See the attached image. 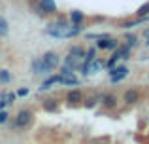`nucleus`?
Listing matches in <instances>:
<instances>
[{
    "mask_svg": "<svg viewBox=\"0 0 149 144\" xmlns=\"http://www.w3.org/2000/svg\"><path fill=\"white\" fill-rule=\"evenodd\" d=\"M45 32H47L49 36H53V38H72V36H76V34L81 32V27L74 25V23L68 25V23H64V21H58V23L47 25Z\"/></svg>",
    "mask_w": 149,
    "mask_h": 144,
    "instance_id": "1",
    "label": "nucleus"
},
{
    "mask_svg": "<svg viewBox=\"0 0 149 144\" xmlns=\"http://www.w3.org/2000/svg\"><path fill=\"white\" fill-rule=\"evenodd\" d=\"M30 122H32V112L30 110H21L17 114V118H15V127H17V129H25Z\"/></svg>",
    "mask_w": 149,
    "mask_h": 144,
    "instance_id": "2",
    "label": "nucleus"
},
{
    "mask_svg": "<svg viewBox=\"0 0 149 144\" xmlns=\"http://www.w3.org/2000/svg\"><path fill=\"white\" fill-rule=\"evenodd\" d=\"M128 68L127 67H117V68H109V80L115 84V81H121L123 78H127L128 76Z\"/></svg>",
    "mask_w": 149,
    "mask_h": 144,
    "instance_id": "3",
    "label": "nucleus"
},
{
    "mask_svg": "<svg viewBox=\"0 0 149 144\" xmlns=\"http://www.w3.org/2000/svg\"><path fill=\"white\" fill-rule=\"evenodd\" d=\"M42 61H44V65L49 68V70H55V68L58 67V61L61 59H58V55L55 51H47L44 57H42Z\"/></svg>",
    "mask_w": 149,
    "mask_h": 144,
    "instance_id": "4",
    "label": "nucleus"
},
{
    "mask_svg": "<svg viewBox=\"0 0 149 144\" xmlns=\"http://www.w3.org/2000/svg\"><path fill=\"white\" fill-rule=\"evenodd\" d=\"M57 11L55 0H40V13H53Z\"/></svg>",
    "mask_w": 149,
    "mask_h": 144,
    "instance_id": "5",
    "label": "nucleus"
},
{
    "mask_svg": "<svg viewBox=\"0 0 149 144\" xmlns=\"http://www.w3.org/2000/svg\"><path fill=\"white\" fill-rule=\"evenodd\" d=\"M32 72L34 74H49L51 70L44 65V61H42V59H34L32 61Z\"/></svg>",
    "mask_w": 149,
    "mask_h": 144,
    "instance_id": "6",
    "label": "nucleus"
},
{
    "mask_svg": "<svg viewBox=\"0 0 149 144\" xmlns=\"http://www.w3.org/2000/svg\"><path fill=\"white\" fill-rule=\"evenodd\" d=\"M117 46V42L113 40V38H100L98 42H96V48H100V49H113Z\"/></svg>",
    "mask_w": 149,
    "mask_h": 144,
    "instance_id": "7",
    "label": "nucleus"
},
{
    "mask_svg": "<svg viewBox=\"0 0 149 144\" xmlns=\"http://www.w3.org/2000/svg\"><path fill=\"white\" fill-rule=\"evenodd\" d=\"M106 67V61L104 59H95L89 63V74H96L98 70H102V68Z\"/></svg>",
    "mask_w": 149,
    "mask_h": 144,
    "instance_id": "8",
    "label": "nucleus"
},
{
    "mask_svg": "<svg viewBox=\"0 0 149 144\" xmlns=\"http://www.w3.org/2000/svg\"><path fill=\"white\" fill-rule=\"evenodd\" d=\"M61 81H62V76H61V74H57V76H51V78H47V80L42 84L40 89H42V91H45V89H49L53 84H61Z\"/></svg>",
    "mask_w": 149,
    "mask_h": 144,
    "instance_id": "9",
    "label": "nucleus"
},
{
    "mask_svg": "<svg viewBox=\"0 0 149 144\" xmlns=\"http://www.w3.org/2000/svg\"><path fill=\"white\" fill-rule=\"evenodd\" d=\"M138 91L136 89H128L127 93H125V103L127 104H134V103H138Z\"/></svg>",
    "mask_w": 149,
    "mask_h": 144,
    "instance_id": "10",
    "label": "nucleus"
},
{
    "mask_svg": "<svg viewBox=\"0 0 149 144\" xmlns=\"http://www.w3.org/2000/svg\"><path fill=\"white\" fill-rule=\"evenodd\" d=\"M128 46L125 44V46H121V48H117L115 49V53H113V57H117V59H128Z\"/></svg>",
    "mask_w": 149,
    "mask_h": 144,
    "instance_id": "11",
    "label": "nucleus"
},
{
    "mask_svg": "<svg viewBox=\"0 0 149 144\" xmlns=\"http://www.w3.org/2000/svg\"><path fill=\"white\" fill-rule=\"evenodd\" d=\"M66 100H68L70 104H76L81 100V91H77V89H74V91H70L68 95H66Z\"/></svg>",
    "mask_w": 149,
    "mask_h": 144,
    "instance_id": "12",
    "label": "nucleus"
},
{
    "mask_svg": "<svg viewBox=\"0 0 149 144\" xmlns=\"http://www.w3.org/2000/svg\"><path fill=\"white\" fill-rule=\"evenodd\" d=\"M100 100H102V104H104L106 108H113V106L117 104V99H115L113 95H102Z\"/></svg>",
    "mask_w": 149,
    "mask_h": 144,
    "instance_id": "13",
    "label": "nucleus"
},
{
    "mask_svg": "<svg viewBox=\"0 0 149 144\" xmlns=\"http://www.w3.org/2000/svg\"><path fill=\"white\" fill-rule=\"evenodd\" d=\"M70 21H72L74 25H79V23L83 21V13H81V11H77V10L70 11Z\"/></svg>",
    "mask_w": 149,
    "mask_h": 144,
    "instance_id": "14",
    "label": "nucleus"
},
{
    "mask_svg": "<svg viewBox=\"0 0 149 144\" xmlns=\"http://www.w3.org/2000/svg\"><path fill=\"white\" fill-rule=\"evenodd\" d=\"M61 84H64V85H79V80L74 78V74H70V76H62Z\"/></svg>",
    "mask_w": 149,
    "mask_h": 144,
    "instance_id": "15",
    "label": "nucleus"
},
{
    "mask_svg": "<svg viewBox=\"0 0 149 144\" xmlns=\"http://www.w3.org/2000/svg\"><path fill=\"white\" fill-rule=\"evenodd\" d=\"M64 67H68V68H72V70H76V68H77V57L68 55V57H66V61H64Z\"/></svg>",
    "mask_w": 149,
    "mask_h": 144,
    "instance_id": "16",
    "label": "nucleus"
},
{
    "mask_svg": "<svg viewBox=\"0 0 149 144\" xmlns=\"http://www.w3.org/2000/svg\"><path fill=\"white\" fill-rule=\"evenodd\" d=\"M70 55L77 57V59H81V57H85V51L79 48V46H74V48H70Z\"/></svg>",
    "mask_w": 149,
    "mask_h": 144,
    "instance_id": "17",
    "label": "nucleus"
},
{
    "mask_svg": "<svg viewBox=\"0 0 149 144\" xmlns=\"http://www.w3.org/2000/svg\"><path fill=\"white\" fill-rule=\"evenodd\" d=\"M95 59H96V49H95V48H91L87 53H85V63L89 65L91 61H95Z\"/></svg>",
    "mask_w": 149,
    "mask_h": 144,
    "instance_id": "18",
    "label": "nucleus"
},
{
    "mask_svg": "<svg viewBox=\"0 0 149 144\" xmlns=\"http://www.w3.org/2000/svg\"><path fill=\"white\" fill-rule=\"evenodd\" d=\"M8 30H10V29H8V21L4 17H0V36H6Z\"/></svg>",
    "mask_w": 149,
    "mask_h": 144,
    "instance_id": "19",
    "label": "nucleus"
},
{
    "mask_svg": "<svg viewBox=\"0 0 149 144\" xmlns=\"http://www.w3.org/2000/svg\"><path fill=\"white\" fill-rule=\"evenodd\" d=\"M136 13H138L140 17H143V15H149V2H147V4H143V6H140Z\"/></svg>",
    "mask_w": 149,
    "mask_h": 144,
    "instance_id": "20",
    "label": "nucleus"
},
{
    "mask_svg": "<svg viewBox=\"0 0 149 144\" xmlns=\"http://www.w3.org/2000/svg\"><path fill=\"white\" fill-rule=\"evenodd\" d=\"M10 80H11L10 70H0V81H2V84H8Z\"/></svg>",
    "mask_w": 149,
    "mask_h": 144,
    "instance_id": "21",
    "label": "nucleus"
},
{
    "mask_svg": "<svg viewBox=\"0 0 149 144\" xmlns=\"http://www.w3.org/2000/svg\"><path fill=\"white\" fill-rule=\"evenodd\" d=\"M44 108H45V110H49V112H55V110H57V104H55V100H45Z\"/></svg>",
    "mask_w": 149,
    "mask_h": 144,
    "instance_id": "22",
    "label": "nucleus"
},
{
    "mask_svg": "<svg viewBox=\"0 0 149 144\" xmlns=\"http://www.w3.org/2000/svg\"><path fill=\"white\" fill-rule=\"evenodd\" d=\"M136 44H138V38H136L134 34H132V36H127V46L128 48H134Z\"/></svg>",
    "mask_w": 149,
    "mask_h": 144,
    "instance_id": "23",
    "label": "nucleus"
},
{
    "mask_svg": "<svg viewBox=\"0 0 149 144\" xmlns=\"http://www.w3.org/2000/svg\"><path fill=\"white\" fill-rule=\"evenodd\" d=\"M8 118H10V116H8V112L6 110H0V123L8 122Z\"/></svg>",
    "mask_w": 149,
    "mask_h": 144,
    "instance_id": "24",
    "label": "nucleus"
},
{
    "mask_svg": "<svg viewBox=\"0 0 149 144\" xmlns=\"http://www.w3.org/2000/svg\"><path fill=\"white\" fill-rule=\"evenodd\" d=\"M26 95H29V89H26V87H21L17 91V97H26Z\"/></svg>",
    "mask_w": 149,
    "mask_h": 144,
    "instance_id": "25",
    "label": "nucleus"
},
{
    "mask_svg": "<svg viewBox=\"0 0 149 144\" xmlns=\"http://www.w3.org/2000/svg\"><path fill=\"white\" fill-rule=\"evenodd\" d=\"M115 63H117V57H113V55H111V59H109V61H108V63H106V67H109V68H113V65H115Z\"/></svg>",
    "mask_w": 149,
    "mask_h": 144,
    "instance_id": "26",
    "label": "nucleus"
},
{
    "mask_svg": "<svg viewBox=\"0 0 149 144\" xmlns=\"http://www.w3.org/2000/svg\"><path fill=\"white\" fill-rule=\"evenodd\" d=\"M146 34H149V29H147V30H146Z\"/></svg>",
    "mask_w": 149,
    "mask_h": 144,
    "instance_id": "27",
    "label": "nucleus"
},
{
    "mask_svg": "<svg viewBox=\"0 0 149 144\" xmlns=\"http://www.w3.org/2000/svg\"><path fill=\"white\" fill-rule=\"evenodd\" d=\"M96 144H102V142H96Z\"/></svg>",
    "mask_w": 149,
    "mask_h": 144,
    "instance_id": "28",
    "label": "nucleus"
}]
</instances>
